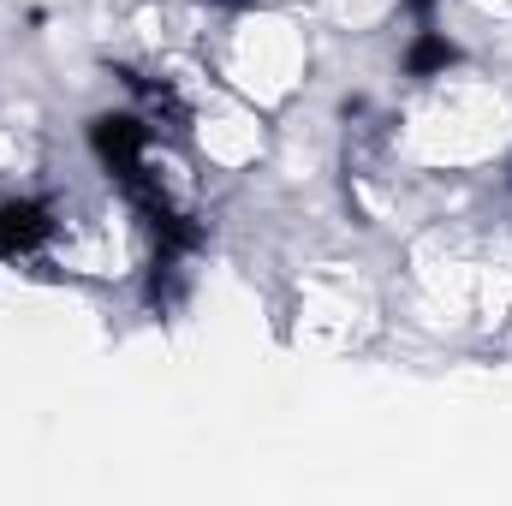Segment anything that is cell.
Wrapping results in <instances>:
<instances>
[{"mask_svg":"<svg viewBox=\"0 0 512 506\" xmlns=\"http://www.w3.org/2000/svg\"><path fill=\"white\" fill-rule=\"evenodd\" d=\"M203 66L215 72V84H227L239 102H251L256 114H274L298 96L310 48L304 30L268 6L215 18V42H203Z\"/></svg>","mask_w":512,"mask_h":506,"instance_id":"obj_1","label":"cell"}]
</instances>
